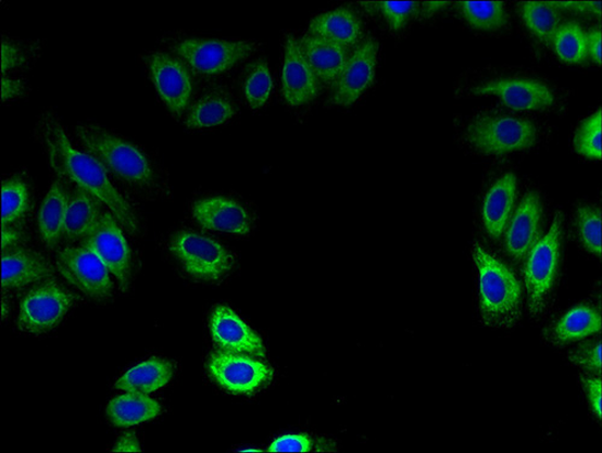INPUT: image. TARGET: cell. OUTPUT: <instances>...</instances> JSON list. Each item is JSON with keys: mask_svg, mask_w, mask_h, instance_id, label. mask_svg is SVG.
Instances as JSON below:
<instances>
[{"mask_svg": "<svg viewBox=\"0 0 602 453\" xmlns=\"http://www.w3.org/2000/svg\"><path fill=\"white\" fill-rule=\"evenodd\" d=\"M377 53L376 40L367 38L350 54L337 81L333 84L330 104L349 106L359 101L374 83Z\"/></svg>", "mask_w": 602, "mask_h": 453, "instance_id": "obj_13", "label": "cell"}, {"mask_svg": "<svg viewBox=\"0 0 602 453\" xmlns=\"http://www.w3.org/2000/svg\"><path fill=\"white\" fill-rule=\"evenodd\" d=\"M70 194L62 180H55L41 205L38 218L39 234L49 249L59 246L63 238L64 218Z\"/></svg>", "mask_w": 602, "mask_h": 453, "instance_id": "obj_24", "label": "cell"}, {"mask_svg": "<svg viewBox=\"0 0 602 453\" xmlns=\"http://www.w3.org/2000/svg\"><path fill=\"white\" fill-rule=\"evenodd\" d=\"M541 218L542 203L540 196L529 192L524 197L507 231L506 249L512 259L523 260L537 244Z\"/></svg>", "mask_w": 602, "mask_h": 453, "instance_id": "obj_18", "label": "cell"}, {"mask_svg": "<svg viewBox=\"0 0 602 453\" xmlns=\"http://www.w3.org/2000/svg\"><path fill=\"white\" fill-rule=\"evenodd\" d=\"M236 114L237 108L229 96L210 92L189 108L185 125L189 129L218 127L228 124Z\"/></svg>", "mask_w": 602, "mask_h": 453, "instance_id": "obj_25", "label": "cell"}, {"mask_svg": "<svg viewBox=\"0 0 602 453\" xmlns=\"http://www.w3.org/2000/svg\"><path fill=\"white\" fill-rule=\"evenodd\" d=\"M476 96H498L501 103L506 106L530 112V110H543L554 104V95L551 88L531 79H497L473 88Z\"/></svg>", "mask_w": 602, "mask_h": 453, "instance_id": "obj_14", "label": "cell"}, {"mask_svg": "<svg viewBox=\"0 0 602 453\" xmlns=\"http://www.w3.org/2000/svg\"><path fill=\"white\" fill-rule=\"evenodd\" d=\"M162 412L159 402L143 393L129 392L111 401L106 407L109 421L116 427H130L150 421Z\"/></svg>", "mask_w": 602, "mask_h": 453, "instance_id": "obj_26", "label": "cell"}, {"mask_svg": "<svg viewBox=\"0 0 602 453\" xmlns=\"http://www.w3.org/2000/svg\"><path fill=\"white\" fill-rule=\"evenodd\" d=\"M139 441L136 435L126 433L118 440L113 452H140Z\"/></svg>", "mask_w": 602, "mask_h": 453, "instance_id": "obj_43", "label": "cell"}, {"mask_svg": "<svg viewBox=\"0 0 602 453\" xmlns=\"http://www.w3.org/2000/svg\"><path fill=\"white\" fill-rule=\"evenodd\" d=\"M151 80L170 112L180 117L191 102L193 85L187 66L177 58L153 52L147 60Z\"/></svg>", "mask_w": 602, "mask_h": 453, "instance_id": "obj_11", "label": "cell"}, {"mask_svg": "<svg viewBox=\"0 0 602 453\" xmlns=\"http://www.w3.org/2000/svg\"><path fill=\"white\" fill-rule=\"evenodd\" d=\"M553 46L559 58L566 63L578 64L587 59V35L575 22L560 27Z\"/></svg>", "mask_w": 602, "mask_h": 453, "instance_id": "obj_33", "label": "cell"}, {"mask_svg": "<svg viewBox=\"0 0 602 453\" xmlns=\"http://www.w3.org/2000/svg\"><path fill=\"white\" fill-rule=\"evenodd\" d=\"M22 239L21 231L16 228H10L9 226H2V250L16 247Z\"/></svg>", "mask_w": 602, "mask_h": 453, "instance_id": "obj_44", "label": "cell"}, {"mask_svg": "<svg viewBox=\"0 0 602 453\" xmlns=\"http://www.w3.org/2000/svg\"><path fill=\"white\" fill-rule=\"evenodd\" d=\"M27 93V86L17 77L2 75V102L14 101Z\"/></svg>", "mask_w": 602, "mask_h": 453, "instance_id": "obj_41", "label": "cell"}, {"mask_svg": "<svg viewBox=\"0 0 602 453\" xmlns=\"http://www.w3.org/2000/svg\"><path fill=\"white\" fill-rule=\"evenodd\" d=\"M208 369L223 389L236 394L258 392L274 378V370L267 364L229 352L213 353Z\"/></svg>", "mask_w": 602, "mask_h": 453, "instance_id": "obj_10", "label": "cell"}, {"mask_svg": "<svg viewBox=\"0 0 602 453\" xmlns=\"http://www.w3.org/2000/svg\"><path fill=\"white\" fill-rule=\"evenodd\" d=\"M461 13L477 30H499L507 25V14L501 2H463Z\"/></svg>", "mask_w": 602, "mask_h": 453, "instance_id": "obj_32", "label": "cell"}, {"mask_svg": "<svg viewBox=\"0 0 602 453\" xmlns=\"http://www.w3.org/2000/svg\"><path fill=\"white\" fill-rule=\"evenodd\" d=\"M380 10L392 30L403 29L416 10L415 2H384Z\"/></svg>", "mask_w": 602, "mask_h": 453, "instance_id": "obj_37", "label": "cell"}, {"mask_svg": "<svg viewBox=\"0 0 602 453\" xmlns=\"http://www.w3.org/2000/svg\"><path fill=\"white\" fill-rule=\"evenodd\" d=\"M588 401L597 418H602V381L599 378H582Z\"/></svg>", "mask_w": 602, "mask_h": 453, "instance_id": "obj_40", "label": "cell"}, {"mask_svg": "<svg viewBox=\"0 0 602 453\" xmlns=\"http://www.w3.org/2000/svg\"><path fill=\"white\" fill-rule=\"evenodd\" d=\"M35 138L47 154L52 171L61 180L70 181L99 199L128 234L136 235V214L108 178L106 171L91 153L74 147L53 110H45L37 121Z\"/></svg>", "mask_w": 602, "mask_h": 453, "instance_id": "obj_1", "label": "cell"}, {"mask_svg": "<svg viewBox=\"0 0 602 453\" xmlns=\"http://www.w3.org/2000/svg\"><path fill=\"white\" fill-rule=\"evenodd\" d=\"M576 224L579 238H581L585 248L594 253L595 256L602 255L601 239V212L599 209L584 205L579 206L576 215Z\"/></svg>", "mask_w": 602, "mask_h": 453, "instance_id": "obj_36", "label": "cell"}, {"mask_svg": "<svg viewBox=\"0 0 602 453\" xmlns=\"http://www.w3.org/2000/svg\"><path fill=\"white\" fill-rule=\"evenodd\" d=\"M602 329L601 315L588 306H576L555 324L551 330L554 344L564 345L599 334Z\"/></svg>", "mask_w": 602, "mask_h": 453, "instance_id": "obj_28", "label": "cell"}, {"mask_svg": "<svg viewBox=\"0 0 602 453\" xmlns=\"http://www.w3.org/2000/svg\"><path fill=\"white\" fill-rule=\"evenodd\" d=\"M55 263L66 281L93 300L102 301L113 293L109 269L88 248H65L59 252Z\"/></svg>", "mask_w": 602, "mask_h": 453, "instance_id": "obj_9", "label": "cell"}, {"mask_svg": "<svg viewBox=\"0 0 602 453\" xmlns=\"http://www.w3.org/2000/svg\"><path fill=\"white\" fill-rule=\"evenodd\" d=\"M30 206L27 181L20 175L11 176L2 184V226L16 224L25 217Z\"/></svg>", "mask_w": 602, "mask_h": 453, "instance_id": "obj_30", "label": "cell"}, {"mask_svg": "<svg viewBox=\"0 0 602 453\" xmlns=\"http://www.w3.org/2000/svg\"><path fill=\"white\" fill-rule=\"evenodd\" d=\"M258 49V42L205 38H186L173 46L176 58L188 70L203 76L227 73L249 60Z\"/></svg>", "mask_w": 602, "mask_h": 453, "instance_id": "obj_4", "label": "cell"}, {"mask_svg": "<svg viewBox=\"0 0 602 453\" xmlns=\"http://www.w3.org/2000/svg\"><path fill=\"white\" fill-rule=\"evenodd\" d=\"M40 53V43L4 36L2 38V75L22 68L35 61Z\"/></svg>", "mask_w": 602, "mask_h": 453, "instance_id": "obj_35", "label": "cell"}, {"mask_svg": "<svg viewBox=\"0 0 602 453\" xmlns=\"http://www.w3.org/2000/svg\"><path fill=\"white\" fill-rule=\"evenodd\" d=\"M192 216L205 229L231 236H247L253 224L249 210L227 197H206L192 206Z\"/></svg>", "mask_w": 602, "mask_h": 453, "instance_id": "obj_15", "label": "cell"}, {"mask_svg": "<svg viewBox=\"0 0 602 453\" xmlns=\"http://www.w3.org/2000/svg\"><path fill=\"white\" fill-rule=\"evenodd\" d=\"M466 140L477 152L506 154L532 148L538 140V128L526 118L486 115L473 121Z\"/></svg>", "mask_w": 602, "mask_h": 453, "instance_id": "obj_6", "label": "cell"}, {"mask_svg": "<svg viewBox=\"0 0 602 453\" xmlns=\"http://www.w3.org/2000/svg\"><path fill=\"white\" fill-rule=\"evenodd\" d=\"M570 361L575 366L587 372L601 373V342H587L570 353Z\"/></svg>", "mask_w": 602, "mask_h": 453, "instance_id": "obj_38", "label": "cell"}, {"mask_svg": "<svg viewBox=\"0 0 602 453\" xmlns=\"http://www.w3.org/2000/svg\"><path fill=\"white\" fill-rule=\"evenodd\" d=\"M516 193L517 179L512 173L501 176L488 192L482 207V218L490 237L498 239L504 234Z\"/></svg>", "mask_w": 602, "mask_h": 453, "instance_id": "obj_22", "label": "cell"}, {"mask_svg": "<svg viewBox=\"0 0 602 453\" xmlns=\"http://www.w3.org/2000/svg\"><path fill=\"white\" fill-rule=\"evenodd\" d=\"M211 336L217 345L231 352H244L250 355L265 356V347L260 336L242 322L230 307H215L210 319Z\"/></svg>", "mask_w": 602, "mask_h": 453, "instance_id": "obj_17", "label": "cell"}, {"mask_svg": "<svg viewBox=\"0 0 602 453\" xmlns=\"http://www.w3.org/2000/svg\"><path fill=\"white\" fill-rule=\"evenodd\" d=\"M519 15L531 35L544 46L552 47L561 27L559 11L549 3L524 2L519 4Z\"/></svg>", "mask_w": 602, "mask_h": 453, "instance_id": "obj_29", "label": "cell"}, {"mask_svg": "<svg viewBox=\"0 0 602 453\" xmlns=\"http://www.w3.org/2000/svg\"><path fill=\"white\" fill-rule=\"evenodd\" d=\"M561 7L568 8V9H576L579 11H588V13H593L595 15L601 14V3L594 2V3H559Z\"/></svg>", "mask_w": 602, "mask_h": 453, "instance_id": "obj_45", "label": "cell"}, {"mask_svg": "<svg viewBox=\"0 0 602 453\" xmlns=\"http://www.w3.org/2000/svg\"><path fill=\"white\" fill-rule=\"evenodd\" d=\"M98 198L75 187L66 205L63 238L66 241L84 239L93 229L103 212Z\"/></svg>", "mask_w": 602, "mask_h": 453, "instance_id": "obj_23", "label": "cell"}, {"mask_svg": "<svg viewBox=\"0 0 602 453\" xmlns=\"http://www.w3.org/2000/svg\"><path fill=\"white\" fill-rule=\"evenodd\" d=\"M602 113L598 112L584 121L575 135V149L589 160L602 159Z\"/></svg>", "mask_w": 602, "mask_h": 453, "instance_id": "obj_34", "label": "cell"}, {"mask_svg": "<svg viewBox=\"0 0 602 453\" xmlns=\"http://www.w3.org/2000/svg\"><path fill=\"white\" fill-rule=\"evenodd\" d=\"M309 33L349 50L361 41L363 24L353 11L340 8L312 18Z\"/></svg>", "mask_w": 602, "mask_h": 453, "instance_id": "obj_20", "label": "cell"}, {"mask_svg": "<svg viewBox=\"0 0 602 453\" xmlns=\"http://www.w3.org/2000/svg\"><path fill=\"white\" fill-rule=\"evenodd\" d=\"M74 133L83 148L131 191L152 198L166 190L163 171L138 143L95 123L77 124Z\"/></svg>", "mask_w": 602, "mask_h": 453, "instance_id": "obj_2", "label": "cell"}, {"mask_svg": "<svg viewBox=\"0 0 602 453\" xmlns=\"http://www.w3.org/2000/svg\"><path fill=\"white\" fill-rule=\"evenodd\" d=\"M74 303V294L59 282H43L21 301L17 326L29 335L47 334L62 322Z\"/></svg>", "mask_w": 602, "mask_h": 453, "instance_id": "obj_8", "label": "cell"}, {"mask_svg": "<svg viewBox=\"0 0 602 453\" xmlns=\"http://www.w3.org/2000/svg\"><path fill=\"white\" fill-rule=\"evenodd\" d=\"M2 269L3 289H18L48 278L52 274L49 261L41 253L32 250H14L4 253Z\"/></svg>", "mask_w": 602, "mask_h": 453, "instance_id": "obj_21", "label": "cell"}, {"mask_svg": "<svg viewBox=\"0 0 602 453\" xmlns=\"http://www.w3.org/2000/svg\"><path fill=\"white\" fill-rule=\"evenodd\" d=\"M174 377L173 363L160 358H151L131 368L122 377L116 388L134 393H151L163 389Z\"/></svg>", "mask_w": 602, "mask_h": 453, "instance_id": "obj_27", "label": "cell"}, {"mask_svg": "<svg viewBox=\"0 0 602 453\" xmlns=\"http://www.w3.org/2000/svg\"><path fill=\"white\" fill-rule=\"evenodd\" d=\"M273 75L264 59L254 61L248 68L243 80V93L252 110H260L269 102L273 91Z\"/></svg>", "mask_w": 602, "mask_h": 453, "instance_id": "obj_31", "label": "cell"}, {"mask_svg": "<svg viewBox=\"0 0 602 453\" xmlns=\"http://www.w3.org/2000/svg\"><path fill=\"white\" fill-rule=\"evenodd\" d=\"M170 251L184 270L198 280L217 281L236 268V257L227 248L195 231H177Z\"/></svg>", "mask_w": 602, "mask_h": 453, "instance_id": "obj_5", "label": "cell"}, {"mask_svg": "<svg viewBox=\"0 0 602 453\" xmlns=\"http://www.w3.org/2000/svg\"><path fill=\"white\" fill-rule=\"evenodd\" d=\"M299 42L301 51H303L318 83L325 85L336 83L349 60L348 50L338 46V43L312 36L310 33H306Z\"/></svg>", "mask_w": 602, "mask_h": 453, "instance_id": "obj_19", "label": "cell"}, {"mask_svg": "<svg viewBox=\"0 0 602 453\" xmlns=\"http://www.w3.org/2000/svg\"><path fill=\"white\" fill-rule=\"evenodd\" d=\"M83 242L116 276L122 289L127 290L131 268L130 251L115 216L103 210Z\"/></svg>", "mask_w": 602, "mask_h": 453, "instance_id": "obj_12", "label": "cell"}, {"mask_svg": "<svg viewBox=\"0 0 602 453\" xmlns=\"http://www.w3.org/2000/svg\"><path fill=\"white\" fill-rule=\"evenodd\" d=\"M318 80L312 72L300 42L292 36L285 41V61L283 68V93L288 105L303 106L318 95Z\"/></svg>", "mask_w": 602, "mask_h": 453, "instance_id": "obj_16", "label": "cell"}, {"mask_svg": "<svg viewBox=\"0 0 602 453\" xmlns=\"http://www.w3.org/2000/svg\"><path fill=\"white\" fill-rule=\"evenodd\" d=\"M315 449V441L306 435H287L273 441L269 452H311Z\"/></svg>", "mask_w": 602, "mask_h": 453, "instance_id": "obj_39", "label": "cell"}, {"mask_svg": "<svg viewBox=\"0 0 602 453\" xmlns=\"http://www.w3.org/2000/svg\"><path fill=\"white\" fill-rule=\"evenodd\" d=\"M587 54L601 65L602 61V35L600 29L590 30L587 35Z\"/></svg>", "mask_w": 602, "mask_h": 453, "instance_id": "obj_42", "label": "cell"}, {"mask_svg": "<svg viewBox=\"0 0 602 453\" xmlns=\"http://www.w3.org/2000/svg\"><path fill=\"white\" fill-rule=\"evenodd\" d=\"M474 260L478 269L485 325L500 328L514 326L518 322L521 307V284L515 274L479 246L474 248Z\"/></svg>", "mask_w": 602, "mask_h": 453, "instance_id": "obj_3", "label": "cell"}, {"mask_svg": "<svg viewBox=\"0 0 602 453\" xmlns=\"http://www.w3.org/2000/svg\"><path fill=\"white\" fill-rule=\"evenodd\" d=\"M563 216L555 215L553 225L543 239L530 251L526 267V287L530 312L535 316L543 314L559 272Z\"/></svg>", "mask_w": 602, "mask_h": 453, "instance_id": "obj_7", "label": "cell"}]
</instances>
